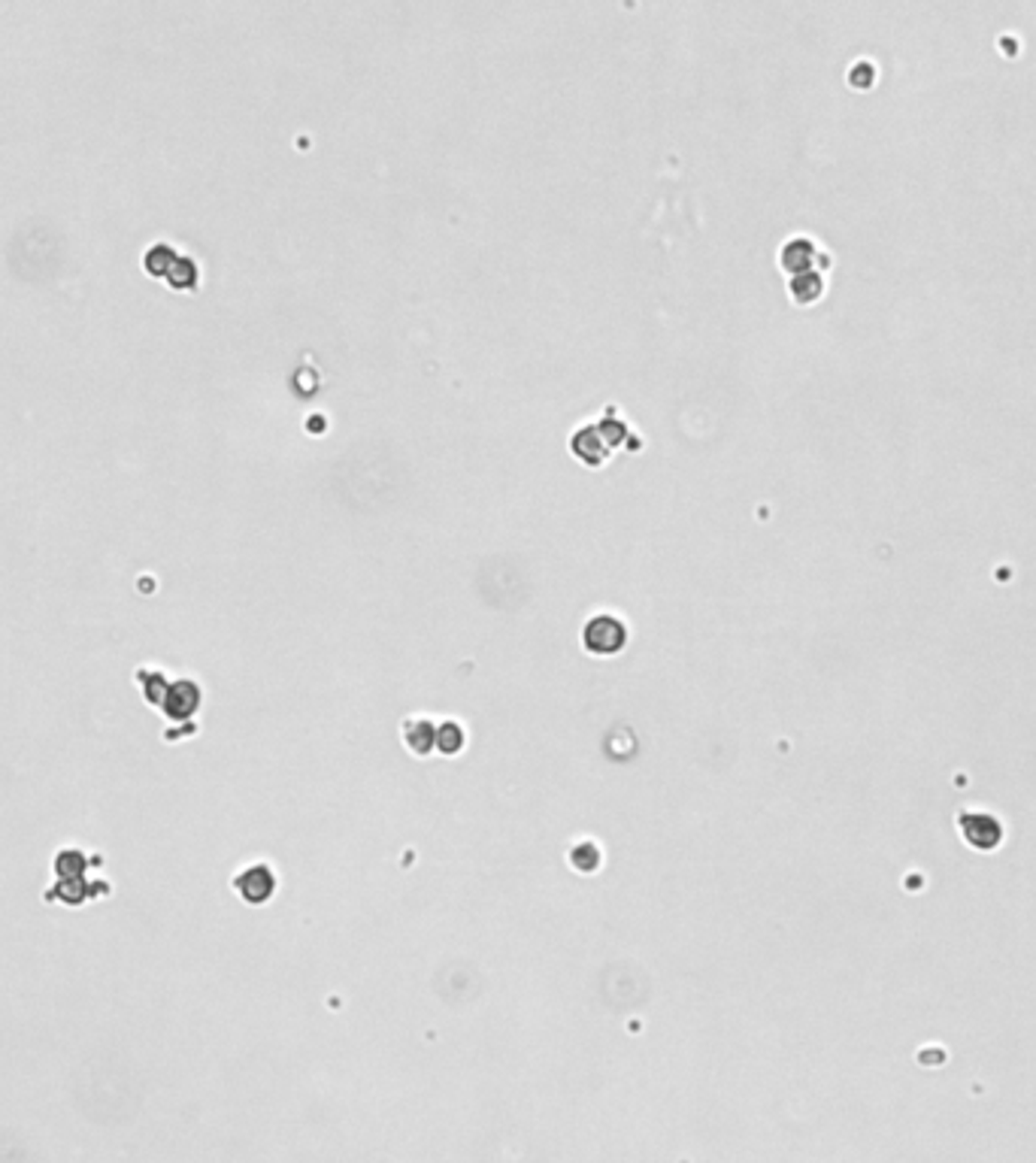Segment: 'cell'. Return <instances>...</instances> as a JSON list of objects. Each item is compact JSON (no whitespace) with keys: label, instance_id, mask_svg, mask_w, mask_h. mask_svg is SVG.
Instances as JSON below:
<instances>
[{"label":"cell","instance_id":"1","mask_svg":"<svg viewBox=\"0 0 1036 1163\" xmlns=\"http://www.w3.org/2000/svg\"><path fill=\"white\" fill-rule=\"evenodd\" d=\"M583 639H585V649L591 655H600V658L618 655L621 649H625V642H628V628H625V621H621V618H615L609 612H600L585 625Z\"/></svg>","mask_w":1036,"mask_h":1163},{"label":"cell","instance_id":"2","mask_svg":"<svg viewBox=\"0 0 1036 1163\" xmlns=\"http://www.w3.org/2000/svg\"><path fill=\"white\" fill-rule=\"evenodd\" d=\"M961 821V837L976 848V851H994L1003 840V827L994 815L985 813H967L958 818Z\"/></svg>","mask_w":1036,"mask_h":1163},{"label":"cell","instance_id":"3","mask_svg":"<svg viewBox=\"0 0 1036 1163\" xmlns=\"http://www.w3.org/2000/svg\"><path fill=\"white\" fill-rule=\"evenodd\" d=\"M234 888L240 891V897L246 903H267L276 891V872L267 864H252V866L240 869V876L234 879Z\"/></svg>","mask_w":1036,"mask_h":1163},{"label":"cell","instance_id":"4","mask_svg":"<svg viewBox=\"0 0 1036 1163\" xmlns=\"http://www.w3.org/2000/svg\"><path fill=\"white\" fill-rule=\"evenodd\" d=\"M401 737H403L406 749L419 758L437 749V724H433L427 715H409L401 727Z\"/></svg>","mask_w":1036,"mask_h":1163},{"label":"cell","instance_id":"5","mask_svg":"<svg viewBox=\"0 0 1036 1163\" xmlns=\"http://www.w3.org/2000/svg\"><path fill=\"white\" fill-rule=\"evenodd\" d=\"M813 258H816V246H813V240H806V237H797L791 243H785V248H782V267L791 270L794 276L806 273V270L813 267Z\"/></svg>","mask_w":1036,"mask_h":1163},{"label":"cell","instance_id":"6","mask_svg":"<svg viewBox=\"0 0 1036 1163\" xmlns=\"http://www.w3.org/2000/svg\"><path fill=\"white\" fill-rule=\"evenodd\" d=\"M573 452L579 454V458H585L588 464H600V461H604L607 449L600 446V430H597V427L576 430V436H573Z\"/></svg>","mask_w":1036,"mask_h":1163},{"label":"cell","instance_id":"7","mask_svg":"<svg viewBox=\"0 0 1036 1163\" xmlns=\"http://www.w3.org/2000/svg\"><path fill=\"white\" fill-rule=\"evenodd\" d=\"M570 866L576 872H583V876L585 872H594L600 866V845L594 840H579L570 848Z\"/></svg>","mask_w":1036,"mask_h":1163},{"label":"cell","instance_id":"8","mask_svg":"<svg viewBox=\"0 0 1036 1163\" xmlns=\"http://www.w3.org/2000/svg\"><path fill=\"white\" fill-rule=\"evenodd\" d=\"M467 742V734L458 721H443L437 724V752L440 755H458Z\"/></svg>","mask_w":1036,"mask_h":1163},{"label":"cell","instance_id":"9","mask_svg":"<svg viewBox=\"0 0 1036 1163\" xmlns=\"http://www.w3.org/2000/svg\"><path fill=\"white\" fill-rule=\"evenodd\" d=\"M821 288H824L821 276L816 273V270H806V273H797L791 279V297L797 303H813V300L821 297Z\"/></svg>","mask_w":1036,"mask_h":1163}]
</instances>
